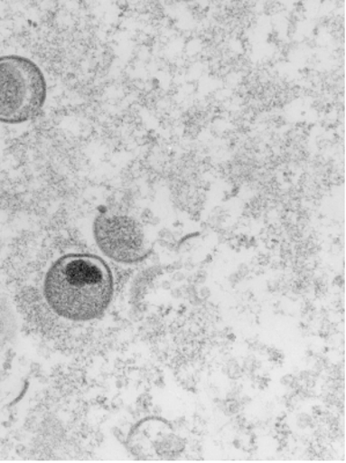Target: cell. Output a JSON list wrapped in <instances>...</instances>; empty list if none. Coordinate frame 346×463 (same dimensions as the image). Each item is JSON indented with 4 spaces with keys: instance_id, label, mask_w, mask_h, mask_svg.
I'll use <instances>...</instances> for the list:
<instances>
[{
    "instance_id": "6da1fadb",
    "label": "cell",
    "mask_w": 346,
    "mask_h": 463,
    "mask_svg": "<svg viewBox=\"0 0 346 463\" xmlns=\"http://www.w3.org/2000/svg\"><path fill=\"white\" fill-rule=\"evenodd\" d=\"M113 295L110 268L96 255L61 256L45 275V300L57 316L70 321L85 322L101 317Z\"/></svg>"
},
{
    "instance_id": "7a4b0ae2",
    "label": "cell",
    "mask_w": 346,
    "mask_h": 463,
    "mask_svg": "<svg viewBox=\"0 0 346 463\" xmlns=\"http://www.w3.org/2000/svg\"><path fill=\"white\" fill-rule=\"evenodd\" d=\"M47 82L34 61L20 56L0 57V122L22 124L42 110Z\"/></svg>"
},
{
    "instance_id": "3957f363",
    "label": "cell",
    "mask_w": 346,
    "mask_h": 463,
    "mask_svg": "<svg viewBox=\"0 0 346 463\" xmlns=\"http://www.w3.org/2000/svg\"><path fill=\"white\" fill-rule=\"evenodd\" d=\"M94 238L102 253L117 262H139L148 254L142 226L123 214H100L94 222Z\"/></svg>"
}]
</instances>
